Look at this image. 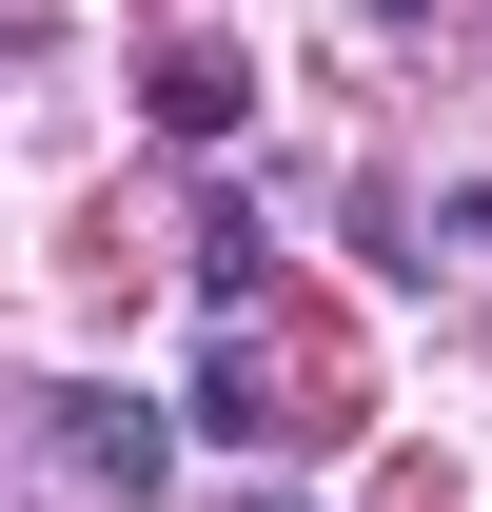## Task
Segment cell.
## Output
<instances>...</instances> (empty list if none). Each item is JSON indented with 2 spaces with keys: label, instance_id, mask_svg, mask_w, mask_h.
Instances as JSON below:
<instances>
[{
  "label": "cell",
  "instance_id": "cell-2",
  "mask_svg": "<svg viewBox=\"0 0 492 512\" xmlns=\"http://www.w3.org/2000/svg\"><path fill=\"white\" fill-rule=\"evenodd\" d=\"M158 119H178V138H237V60L178 40V60H158Z\"/></svg>",
  "mask_w": 492,
  "mask_h": 512
},
{
  "label": "cell",
  "instance_id": "cell-1",
  "mask_svg": "<svg viewBox=\"0 0 492 512\" xmlns=\"http://www.w3.org/2000/svg\"><path fill=\"white\" fill-rule=\"evenodd\" d=\"M40 414H60V473H79V493H119V512L178 473V434H158L138 394H40Z\"/></svg>",
  "mask_w": 492,
  "mask_h": 512
}]
</instances>
